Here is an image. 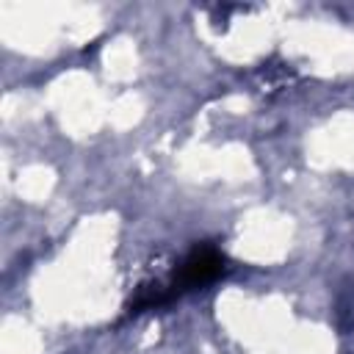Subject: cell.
<instances>
[{
    "label": "cell",
    "instance_id": "6da1fadb",
    "mask_svg": "<svg viewBox=\"0 0 354 354\" xmlns=\"http://www.w3.org/2000/svg\"><path fill=\"white\" fill-rule=\"evenodd\" d=\"M224 271V254L213 246H196L185 263L180 266V271L174 274V282H171V293H180V290H188V288H202L207 282H213L216 277H221Z\"/></svg>",
    "mask_w": 354,
    "mask_h": 354
}]
</instances>
